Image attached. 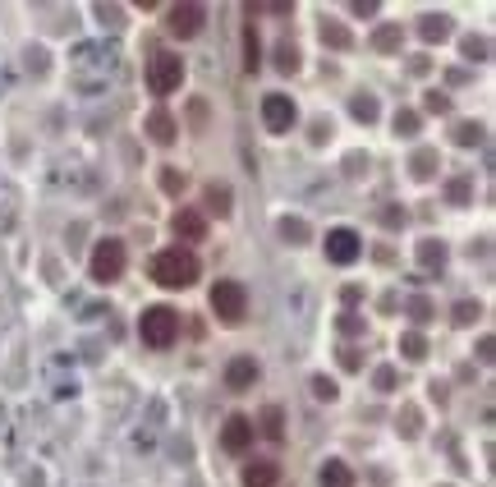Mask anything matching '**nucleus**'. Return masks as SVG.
<instances>
[{
  "mask_svg": "<svg viewBox=\"0 0 496 487\" xmlns=\"http://www.w3.org/2000/svg\"><path fill=\"white\" fill-rule=\"evenodd\" d=\"M152 281L156 285H165V290H184V285H193L198 281V258H193L188 249H161L156 258H152Z\"/></svg>",
  "mask_w": 496,
  "mask_h": 487,
  "instance_id": "obj_1",
  "label": "nucleus"
},
{
  "mask_svg": "<svg viewBox=\"0 0 496 487\" xmlns=\"http://www.w3.org/2000/svg\"><path fill=\"white\" fill-rule=\"evenodd\" d=\"M138 336H143V345H152V349L175 345V336H180V313L165 308V304L143 308V317H138Z\"/></svg>",
  "mask_w": 496,
  "mask_h": 487,
  "instance_id": "obj_2",
  "label": "nucleus"
},
{
  "mask_svg": "<svg viewBox=\"0 0 496 487\" xmlns=\"http://www.w3.org/2000/svg\"><path fill=\"white\" fill-rule=\"evenodd\" d=\"M184 84V60H180V51H156V56L148 60V88L156 97H171L180 92Z\"/></svg>",
  "mask_w": 496,
  "mask_h": 487,
  "instance_id": "obj_3",
  "label": "nucleus"
},
{
  "mask_svg": "<svg viewBox=\"0 0 496 487\" xmlns=\"http://www.w3.org/2000/svg\"><path fill=\"white\" fill-rule=\"evenodd\" d=\"M212 313L226 322V327H239L248 313V290L239 281H216L212 285Z\"/></svg>",
  "mask_w": 496,
  "mask_h": 487,
  "instance_id": "obj_4",
  "label": "nucleus"
},
{
  "mask_svg": "<svg viewBox=\"0 0 496 487\" xmlns=\"http://www.w3.org/2000/svg\"><path fill=\"white\" fill-rule=\"evenodd\" d=\"M88 272H92V281H116L120 272H124V244L120 239H101L97 249H92V262H88Z\"/></svg>",
  "mask_w": 496,
  "mask_h": 487,
  "instance_id": "obj_5",
  "label": "nucleus"
},
{
  "mask_svg": "<svg viewBox=\"0 0 496 487\" xmlns=\"http://www.w3.org/2000/svg\"><path fill=\"white\" fill-rule=\"evenodd\" d=\"M203 23H207V10L193 5V0L171 5V14H165V28H171V37H193V33H203Z\"/></svg>",
  "mask_w": 496,
  "mask_h": 487,
  "instance_id": "obj_6",
  "label": "nucleus"
},
{
  "mask_svg": "<svg viewBox=\"0 0 496 487\" xmlns=\"http://www.w3.org/2000/svg\"><path fill=\"white\" fill-rule=\"evenodd\" d=\"M220 446H226L230 455H244L248 446H253V419H248V414H230L226 427H220Z\"/></svg>",
  "mask_w": 496,
  "mask_h": 487,
  "instance_id": "obj_7",
  "label": "nucleus"
},
{
  "mask_svg": "<svg viewBox=\"0 0 496 487\" xmlns=\"http://www.w3.org/2000/svg\"><path fill=\"white\" fill-rule=\"evenodd\" d=\"M262 120H267L271 133H285V129L299 120V111H294V101H290L285 92H271V97L262 101Z\"/></svg>",
  "mask_w": 496,
  "mask_h": 487,
  "instance_id": "obj_8",
  "label": "nucleus"
},
{
  "mask_svg": "<svg viewBox=\"0 0 496 487\" xmlns=\"http://www.w3.org/2000/svg\"><path fill=\"white\" fill-rule=\"evenodd\" d=\"M358 249H364V244H358V235H354V230H345V226L326 230V258H331V262L349 267V262L358 258Z\"/></svg>",
  "mask_w": 496,
  "mask_h": 487,
  "instance_id": "obj_9",
  "label": "nucleus"
},
{
  "mask_svg": "<svg viewBox=\"0 0 496 487\" xmlns=\"http://www.w3.org/2000/svg\"><path fill=\"white\" fill-rule=\"evenodd\" d=\"M171 230H175L184 244H198V239H207V216H203L198 207H175Z\"/></svg>",
  "mask_w": 496,
  "mask_h": 487,
  "instance_id": "obj_10",
  "label": "nucleus"
},
{
  "mask_svg": "<svg viewBox=\"0 0 496 487\" xmlns=\"http://www.w3.org/2000/svg\"><path fill=\"white\" fill-rule=\"evenodd\" d=\"M244 487H281V465H276V459H253V465H244Z\"/></svg>",
  "mask_w": 496,
  "mask_h": 487,
  "instance_id": "obj_11",
  "label": "nucleus"
},
{
  "mask_svg": "<svg viewBox=\"0 0 496 487\" xmlns=\"http://www.w3.org/2000/svg\"><path fill=\"white\" fill-rule=\"evenodd\" d=\"M253 382H258V363L253 359H230L226 363V387L230 391H248Z\"/></svg>",
  "mask_w": 496,
  "mask_h": 487,
  "instance_id": "obj_12",
  "label": "nucleus"
},
{
  "mask_svg": "<svg viewBox=\"0 0 496 487\" xmlns=\"http://www.w3.org/2000/svg\"><path fill=\"white\" fill-rule=\"evenodd\" d=\"M317 483H322V487H354V474H349L345 459H326L322 474H317Z\"/></svg>",
  "mask_w": 496,
  "mask_h": 487,
  "instance_id": "obj_13",
  "label": "nucleus"
},
{
  "mask_svg": "<svg viewBox=\"0 0 496 487\" xmlns=\"http://www.w3.org/2000/svg\"><path fill=\"white\" fill-rule=\"evenodd\" d=\"M148 133L156 143H175V116L171 111H152L148 116Z\"/></svg>",
  "mask_w": 496,
  "mask_h": 487,
  "instance_id": "obj_14",
  "label": "nucleus"
},
{
  "mask_svg": "<svg viewBox=\"0 0 496 487\" xmlns=\"http://www.w3.org/2000/svg\"><path fill=\"white\" fill-rule=\"evenodd\" d=\"M419 262L428 267V272H441V267H446V244H441V239H423L419 244Z\"/></svg>",
  "mask_w": 496,
  "mask_h": 487,
  "instance_id": "obj_15",
  "label": "nucleus"
},
{
  "mask_svg": "<svg viewBox=\"0 0 496 487\" xmlns=\"http://www.w3.org/2000/svg\"><path fill=\"white\" fill-rule=\"evenodd\" d=\"M400 355H404V359H413V363L428 359V340H423V331H409V336H400Z\"/></svg>",
  "mask_w": 496,
  "mask_h": 487,
  "instance_id": "obj_16",
  "label": "nucleus"
},
{
  "mask_svg": "<svg viewBox=\"0 0 496 487\" xmlns=\"http://www.w3.org/2000/svg\"><path fill=\"white\" fill-rule=\"evenodd\" d=\"M400 42H404V33L396 28V23H386V28H377V33H372V46H377V51H386V56H391V51H396Z\"/></svg>",
  "mask_w": 496,
  "mask_h": 487,
  "instance_id": "obj_17",
  "label": "nucleus"
},
{
  "mask_svg": "<svg viewBox=\"0 0 496 487\" xmlns=\"http://www.w3.org/2000/svg\"><path fill=\"white\" fill-rule=\"evenodd\" d=\"M281 419H285V414L276 410V404H267V410H262V432H267L271 442H281V437H285V423H281Z\"/></svg>",
  "mask_w": 496,
  "mask_h": 487,
  "instance_id": "obj_18",
  "label": "nucleus"
},
{
  "mask_svg": "<svg viewBox=\"0 0 496 487\" xmlns=\"http://www.w3.org/2000/svg\"><path fill=\"white\" fill-rule=\"evenodd\" d=\"M446 33H451V19H446V14H428V19H423V37H428V42H441Z\"/></svg>",
  "mask_w": 496,
  "mask_h": 487,
  "instance_id": "obj_19",
  "label": "nucleus"
},
{
  "mask_svg": "<svg viewBox=\"0 0 496 487\" xmlns=\"http://www.w3.org/2000/svg\"><path fill=\"white\" fill-rule=\"evenodd\" d=\"M413 175H419V180H428L432 171H436V152H428V148H419V152H413V166H409Z\"/></svg>",
  "mask_w": 496,
  "mask_h": 487,
  "instance_id": "obj_20",
  "label": "nucleus"
},
{
  "mask_svg": "<svg viewBox=\"0 0 496 487\" xmlns=\"http://www.w3.org/2000/svg\"><path fill=\"white\" fill-rule=\"evenodd\" d=\"M258 65H262V51H258V33L248 28V33H244V69H258Z\"/></svg>",
  "mask_w": 496,
  "mask_h": 487,
  "instance_id": "obj_21",
  "label": "nucleus"
},
{
  "mask_svg": "<svg viewBox=\"0 0 496 487\" xmlns=\"http://www.w3.org/2000/svg\"><path fill=\"white\" fill-rule=\"evenodd\" d=\"M349 111H354L358 120H377V97H368V92H364V97H354V101H349Z\"/></svg>",
  "mask_w": 496,
  "mask_h": 487,
  "instance_id": "obj_22",
  "label": "nucleus"
},
{
  "mask_svg": "<svg viewBox=\"0 0 496 487\" xmlns=\"http://www.w3.org/2000/svg\"><path fill=\"white\" fill-rule=\"evenodd\" d=\"M207 198H212L216 216H226V212H230V188H226V184H212V188H207Z\"/></svg>",
  "mask_w": 496,
  "mask_h": 487,
  "instance_id": "obj_23",
  "label": "nucleus"
},
{
  "mask_svg": "<svg viewBox=\"0 0 496 487\" xmlns=\"http://www.w3.org/2000/svg\"><path fill=\"white\" fill-rule=\"evenodd\" d=\"M419 129H423V124H419V116H413V111H400V116H396V133H404V139H413Z\"/></svg>",
  "mask_w": 496,
  "mask_h": 487,
  "instance_id": "obj_24",
  "label": "nucleus"
},
{
  "mask_svg": "<svg viewBox=\"0 0 496 487\" xmlns=\"http://www.w3.org/2000/svg\"><path fill=\"white\" fill-rule=\"evenodd\" d=\"M409 317H413V322H428V317H432V304L423 299V294H413V299H409Z\"/></svg>",
  "mask_w": 496,
  "mask_h": 487,
  "instance_id": "obj_25",
  "label": "nucleus"
},
{
  "mask_svg": "<svg viewBox=\"0 0 496 487\" xmlns=\"http://www.w3.org/2000/svg\"><path fill=\"white\" fill-rule=\"evenodd\" d=\"M464 56L468 60H487V37H468L464 42Z\"/></svg>",
  "mask_w": 496,
  "mask_h": 487,
  "instance_id": "obj_26",
  "label": "nucleus"
},
{
  "mask_svg": "<svg viewBox=\"0 0 496 487\" xmlns=\"http://www.w3.org/2000/svg\"><path fill=\"white\" fill-rule=\"evenodd\" d=\"M281 235L294 239V244H303V239H308V226H303V221H281Z\"/></svg>",
  "mask_w": 496,
  "mask_h": 487,
  "instance_id": "obj_27",
  "label": "nucleus"
},
{
  "mask_svg": "<svg viewBox=\"0 0 496 487\" xmlns=\"http://www.w3.org/2000/svg\"><path fill=\"white\" fill-rule=\"evenodd\" d=\"M276 65H281V74H294V69H299V56H294V46H281V56H276Z\"/></svg>",
  "mask_w": 496,
  "mask_h": 487,
  "instance_id": "obj_28",
  "label": "nucleus"
},
{
  "mask_svg": "<svg viewBox=\"0 0 496 487\" xmlns=\"http://www.w3.org/2000/svg\"><path fill=\"white\" fill-rule=\"evenodd\" d=\"M474 317H478V304H468V299H464V304H455V322H460V327H468Z\"/></svg>",
  "mask_w": 496,
  "mask_h": 487,
  "instance_id": "obj_29",
  "label": "nucleus"
},
{
  "mask_svg": "<svg viewBox=\"0 0 496 487\" xmlns=\"http://www.w3.org/2000/svg\"><path fill=\"white\" fill-rule=\"evenodd\" d=\"M478 139H483L478 124H460V129H455V143H478Z\"/></svg>",
  "mask_w": 496,
  "mask_h": 487,
  "instance_id": "obj_30",
  "label": "nucleus"
},
{
  "mask_svg": "<svg viewBox=\"0 0 496 487\" xmlns=\"http://www.w3.org/2000/svg\"><path fill=\"white\" fill-rule=\"evenodd\" d=\"M161 188H165V194H180V188H184V175H175V171H161Z\"/></svg>",
  "mask_w": 496,
  "mask_h": 487,
  "instance_id": "obj_31",
  "label": "nucleus"
},
{
  "mask_svg": "<svg viewBox=\"0 0 496 487\" xmlns=\"http://www.w3.org/2000/svg\"><path fill=\"white\" fill-rule=\"evenodd\" d=\"M322 37H326V42H336V46H349V33H345V28H336V23H326Z\"/></svg>",
  "mask_w": 496,
  "mask_h": 487,
  "instance_id": "obj_32",
  "label": "nucleus"
},
{
  "mask_svg": "<svg viewBox=\"0 0 496 487\" xmlns=\"http://www.w3.org/2000/svg\"><path fill=\"white\" fill-rule=\"evenodd\" d=\"M446 194H451V203H468V180H451Z\"/></svg>",
  "mask_w": 496,
  "mask_h": 487,
  "instance_id": "obj_33",
  "label": "nucleus"
},
{
  "mask_svg": "<svg viewBox=\"0 0 496 487\" xmlns=\"http://www.w3.org/2000/svg\"><path fill=\"white\" fill-rule=\"evenodd\" d=\"M377 391H396V368H377Z\"/></svg>",
  "mask_w": 496,
  "mask_h": 487,
  "instance_id": "obj_34",
  "label": "nucleus"
},
{
  "mask_svg": "<svg viewBox=\"0 0 496 487\" xmlns=\"http://www.w3.org/2000/svg\"><path fill=\"white\" fill-rule=\"evenodd\" d=\"M313 391H317L322 400H336V382H326V377H313Z\"/></svg>",
  "mask_w": 496,
  "mask_h": 487,
  "instance_id": "obj_35",
  "label": "nucleus"
},
{
  "mask_svg": "<svg viewBox=\"0 0 496 487\" xmlns=\"http://www.w3.org/2000/svg\"><path fill=\"white\" fill-rule=\"evenodd\" d=\"M428 106H432V111H446V106H451V101H446V97H441V92H428Z\"/></svg>",
  "mask_w": 496,
  "mask_h": 487,
  "instance_id": "obj_36",
  "label": "nucleus"
}]
</instances>
